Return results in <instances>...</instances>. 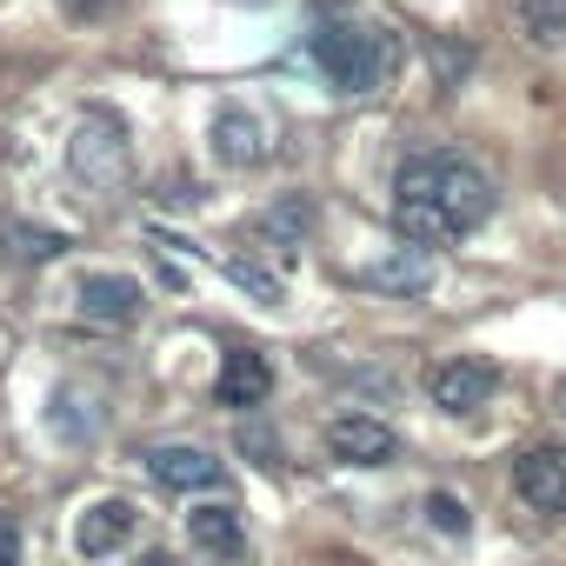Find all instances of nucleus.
<instances>
[{
    "label": "nucleus",
    "mask_w": 566,
    "mask_h": 566,
    "mask_svg": "<svg viewBox=\"0 0 566 566\" xmlns=\"http://www.w3.org/2000/svg\"><path fill=\"white\" fill-rule=\"evenodd\" d=\"M493 213V180L453 154H413L394 174V227L413 247H447Z\"/></svg>",
    "instance_id": "nucleus-1"
},
{
    "label": "nucleus",
    "mask_w": 566,
    "mask_h": 566,
    "mask_svg": "<svg viewBox=\"0 0 566 566\" xmlns=\"http://www.w3.org/2000/svg\"><path fill=\"white\" fill-rule=\"evenodd\" d=\"M314 61L340 94H374L394 67H400V41L387 28H354V21H327L314 34Z\"/></svg>",
    "instance_id": "nucleus-2"
},
{
    "label": "nucleus",
    "mask_w": 566,
    "mask_h": 566,
    "mask_svg": "<svg viewBox=\"0 0 566 566\" xmlns=\"http://www.w3.org/2000/svg\"><path fill=\"white\" fill-rule=\"evenodd\" d=\"M127 127L107 114V107H94L81 127H74V140H67V167L87 180V187H120L127 180Z\"/></svg>",
    "instance_id": "nucleus-3"
},
{
    "label": "nucleus",
    "mask_w": 566,
    "mask_h": 566,
    "mask_svg": "<svg viewBox=\"0 0 566 566\" xmlns=\"http://www.w3.org/2000/svg\"><path fill=\"white\" fill-rule=\"evenodd\" d=\"M493 387H500V374H493L486 360H467V354L427 367V394H433L440 413H480V407L493 400Z\"/></svg>",
    "instance_id": "nucleus-4"
},
{
    "label": "nucleus",
    "mask_w": 566,
    "mask_h": 566,
    "mask_svg": "<svg viewBox=\"0 0 566 566\" xmlns=\"http://www.w3.org/2000/svg\"><path fill=\"white\" fill-rule=\"evenodd\" d=\"M513 493L533 506V513H566V447L559 440H539L513 460Z\"/></svg>",
    "instance_id": "nucleus-5"
},
{
    "label": "nucleus",
    "mask_w": 566,
    "mask_h": 566,
    "mask_svg": "<svg viewBox=\"0 0 566 566\" xmlns=\"http://www.w3.org/2000/svg\"><path fill=\"white\" fill-rule=\"evenodd\" d=\"M327 453L347 460V467H387L400 453V440L374 413H340V420H327Z\"/></svg>",
    "instance_id": "nucleus-6"
},
{
    "label": "nucleus",
    "mask_w": 566,
    "mask_h": 566,
    "mask_svg": "<svg viewBox=\"0 0 566 566\" xmlns=\"http://www.w3.org/2000/svg\"><path fill=\"white\" fill-rule=\"evenodd\" d=\"M81 314L87 321H107V327H127L147 314V287L134 273H87L81 280Z\"/></svg>",
    "instance_id": "nucleus-7"
},
{
    "label": "nucleus",
    "mask_w": 566,
    "mask_h": 566,
    "mask_svg": "<svg viewBox=\"0 0 566 566\" xmlns=\"http://www.w3.org/2000/svg\"><path fill=\"white\" fill-rule=\"evenodd\" d=\"M266 394H273V367H266V354L240 347V354L220 360V380H213V400H220V407L247 413V407H266Z\"/></svg>",
    "instance_id": "nucleus-8"
},
{
    "label": "nucleus",
    "mask_w": 566,
    "mask_h": 566,
    "mask_svg": "<svg viewBox=\"0 0 566 566\" xmlns=\"http://www.w3.org/2000/svg\"><path fill=\"white\" fill-rule=\"evenodd\" d=\"M147 473L167 493H207V486H220V460L207 447H154L147 453Z\"/></svg>",
    "instance_id": "nucleus-9"
},
{
    "label": "nucleus",
    "mask_w": 566,
    "mask_h": 566,
    "mask_svg": "<svg viewBox=\"0 0 566 566\" xmlns=\"http://www.w3.org/2000/svg\"><path fill=\"white\" fill-rule=\"evenodd\" d=\"M134 506L127 500H94L87 513H81V526H74V546H81V559H107V553H120L127 539H134Z\"/></svg>",
    "instance_id": "nucleus-10"
},
{
    "label": "nucleus",
    "mask_w": 566,
    "mask_h": 566,
    "mask_svg": "<svg viewBox=\"0 0 566 566\" xmlns=\"http://www.w3.org/2000/svg\"><path fill=\"white\" fill-rule=\"evenodd\" d=\"M433 260L407 240V247H394V253H380L374 266H360V280H367V287H380V294H400V301H413V294H427L433 287Z\"/></svg>",
    "instance_id": "nucleus-11"
},
{
    "label": "nucleus",
    "mask_w": 566,
    "mask_h": 566,
    "mask_svg": "<svg viewBox=\"0 0 566 566\" xmlns=\"http://www.w3.org/2000/svg\"><path fill=\"white\" fill-rule=\"evenodd\" d=\"M207 140H213V160L220 167H260L266 160V134H260V120L247 107H220Z\"/></svg>",
    "instance_id": "nucleus-12"
},
{
    "label": "nucleus",
    "mask_w": 566,
    "mask_h": 566,
    "mask_svg": "<svg viewBox=\"0 0 566 566\" xmlns=\"http://www.w3.org/2000/svg\"><path fill=\"white\" fill-rule=\"evenodd\" d=\"M187 539H193L200 553H220V559H233V553L247 546V533H240V513H233L227 500H213V506H193V513H187Z\"/></svg>",
    "instance_id": "nucleus-13"
},
{
    "label": "nucleus",
    "mask_w": 566,
    "mask_h": 566,
    "mask_svg": "<svg viewBox=\"0 0 566 566\" xmlns=\"http://www.w3.org/2000/svg\"><path fill=\"white\" fill-rule=\"evenodd\" d=\"M526 41H566V0H520Z\"/></svg>",
    "instance_id": "nucleus-14"
},
{
    "label": "nucleus",
    "mask_w": 566,
    "mask_h": 566,
    "mask_svg": "<svg viewBox=\"0 0 566 566\" xmlns=\"http://www.w3.org/2000/svg\"><path fill=\"white\" fill-rule=\"evenodd\" d=\"M273 240H287V247H301V233H307V200H280L266 220H260Z\"/></svg>",
    "instance_id": "nucleus-15"
},
{
    "label": "nucleus",
    "mask_w": 566,
    "mask_h": 566,
    "mask_svg": "<svg viewBox=\"0 0 566 566\" xmlns=\"http://www.w3.org/2000/svg\"><path fill=\"white\" fill-rule=\"evenodd\" d=\"M227 273H233V280H240V287H247V294H253V301H266V307H273V301H280V280H273V273H266V266H253V260H227Z\"/></svg>",
    "instance_id": "nucleus-16"
},
{
    "label": "nucleus",
    "mask_w": 566,
    "mask_h": 566,
    "mask_svg": "<svg viewBox=\"0 0 566 566\" xmlns=\"http://www.w3.org/2000/svg\"><path fill=\"white\" fill-rule=\"evenodd\" d=\"M427 520L460 539V533H467V500H460V493H427Z\"/></svg>",
    "instance_id": "nucleus-17"
},
{
    "label": "nucleus",
    "mask_w": 566,
    "mask_h": 566,
    "mask_svg": "<svg viewBox=\"0 0 566 566\" xmlns=\"http://www.w3.org/2000/svg\"><path fill=\"white\" fill-rule=\"evenodd\" d=\"M14 247H21V260H48V253H61L67 240L48 233V227H14Z\"/></svg>",
    "instance_id": "nucleus-18"
},
{
    "label": "nucleus",
    "mask_w": 566,
    "mask_h": 566,
    "mask_svg": "<svg viewBox=\"0 0 566 566\" xmlns=\"http://www.w3.org/2000/svg\"><path fill=\"white\" fill-rule=\"evenodd\" d=\"M0 566H21V520L0 513Z\"/></svg>",
    "instance_id": "nucleus-19"
},
{
    "label": "nucleus",
    "mask_w": 566,
    "mask_h": 566,
    "mask_svg": "<svg viewBox=\"0 0 566 566\" xmlns=\"http://www.w3.org/2000/svg\"><path fill=\"white\" fill-rule=\"evenodd\" d=\"M240 447H247V453H260V467H280V440H266L260 427H240Z\"/></svg>",
    "instance_id": "nucleus-20"
},
{
    "label": "nucleus",
    "mask_w": 566,
    "mask_h": 566,
    "mask_svg": "<svg viewBox=\"0 0 566 566\" xmlns=\"http://www.w3.org/2000/svg\"><path fill=\"white\" fill-rule=\"evenodd\" d=\"M140 566H174V559H167V553H147V559H140Z\"/></svg>",
    "instance_id": "nucleus-21"
},
{
    "label": "nucleus",
    "mask_w": 566,
    "mask_h": 566,
    "mask_svg": "<svg viewBox=\"0 0 566 566\" xmlns=\"http://www.w3.org/2000/svg\"><path fill=\"white\" fill-rule=\"evenodd\" d=\"M553 400H559V413H566V380H559V394H553Z\"/></svg>",
    "instance_id": "nucleus-22"
}]
</instances>
